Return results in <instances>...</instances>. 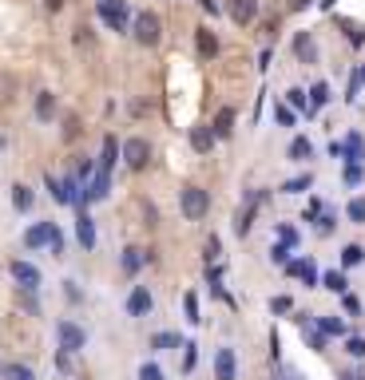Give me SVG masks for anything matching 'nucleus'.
<instances>
[{
    "instance_id": "nucleus-3",
    "label": "nucleus",
    "mask_w": 365,
    "mask_h": 380,
    "mask_svg": "<svg viewBox=\"0 0 365 380\" xmlns=\"http://www.w3.org/2000/svg\"><path fill=\"white\" fill-rule=\"evenodd\" d=\"M56 337H60V349H68V352L88 349V329H83L76 317H64L60 325H56Z\"/></svg>"
},
{
    "instance_id": "nucleus-5",
    "label": "nucleus",
    "mask_w": 365,
    "mask_h": 380,
    "mask_svg": "<svg viewBox=\"0 0 365 380\" xmlns=\"http://www.w3.org/2000/svg\"><path fill=\"white\" fill-rule=\"evenodd\" d=\"M262 202H266V190H250V194H246L243 210H238V218H234V234H238V238H246V234H250L254 214H258V206H262Z\"/></svg>"
},
{
    "instance_id": "nucleus-33",
    "label": "nucleus",
    "mask_w": 365,
    "mask_h": 380,
    "mask_svg": "<svg viewBox=\"0 0 365 380\" xmlns=\"http://www.w3.org/2000/svg\"><path fill=\"white\" fill-rule=\"evenodd\" d=\"M310 186H314V179H310V174H298V179L282 182V194H302V190H310Z\"/></svg>"
},
{
    "instance_id": "nucleus-38",
    "label": "nucleus",
    "mask_w": 365,
    "mask_h": 380,
    "mask_svg": "<svg viewBox=\"0 0 365 380\" xmlns=\"http://www.w3.org/2000/svg\"><path fill=\"white\" fill-rule=\"evenodd\" d=\"M310 103H314V107H325V103H330V88H325V83H314V88H310Z\"/></svg>"
},
{
    "instance_id": "nucleus-8",
    "label": "nucleus",
    "mask_w": 365,
    "mask_h": 380,
    "mask_svg": "<svg viewBox=\"0 0 365 380\" xmlns=\"http://www.w3.org/2000/svg\"><path fill=\"white\" fill-rule=\"evenodd\" d=\"M123 309H127V317H147V313L155 309V297L147 285H132V293H127V301H123Z\"/></svg>"
},
{
    "instance_id": "nucleus-7",
    "label": "nucleus",
    "mask_w": 365,
    "mask_h": 380,
    "mask_svg": "<svg viewBox=\"0 0 365 380\" xmlns=\"http://www.w3.org/2000/svg\"><path fill=\"white\" fill-rule=\"evenodd\" d=\"M120 150H123V162H127L132 170H143L147 162H151V143L139 139V135H135V139H127Z\"/></svg>"
},
{
    "instance_id": "nucleus-57",
    "label": "nucleus",
    "mask_w": 365,
    "mask_h": 380,
    "mask_svg": "<svg viewBox=\"0 0 365 380\" xmlns=\"http://www.w3.org/2000/svg\"><path fill=\"white\" fill-rule=\"evenodd\" d=\"M270 380H282V376H270Z\"/></svg>"
},
{
    "instance_id": "nucleus-24",
    "label": "nucleus",
    "mask_w": 365,
    "mask_h": 380,
    "mask_svg": "<svg viewBox=\"0 0 365 380\" xmlns=\"http://www.w3.org/2000/svg\"><path fill=\"white\" fill-rule=\"evenodd\" d=\"M115 159H120V143H115L112 135H108V139H103V159H100V170H103V174H112Z\"/></svg>"
},
{
    "instance_id": "nucleus-29",
    "label": "nucleus",
    "mask_w": 365,
    "mask_h": 380,
    "mask_svg": "<svg viewBox=\"0 0 365 380\" xmlns=\"http://www.w3.org/2000/svg\"><path fill=\"white\" fill-rule=\"evenodd\" d=\"M322 285H325L330 293H345V285H349V281H345L342 270H325V273H322Z\"/></svg>"
},
{
    "instance_id": "nucleus-15",
    "label": "nucleus",
    "mask_w": 365,
    "mask_h": 380,
    "mask_svg": "<svg viewBox=\"0 0 365 380\" xmlns=\"http://www.w3.org/2000/svg\"><path fill=\"white\" fill-rule=\"evenodd\" d=\"M195 48H199L203 60H214V56H219V36H214L211 28H195Z\"/></svg>"
},
{
    "instance_id": "nucleus-46",
    "label": "nucleus",
    "mask_w": 365,
    "mask_h": 380,
    "mask_svg": "<svg viewBox=\"0 0 365 380\" xmlns=\"http://www.w3.org/2000/svg\"><path fill=\"white\" fill-rule=\"evenodd\" d=\"M48 250H52V258H64V234H60V226L52 230V242H48Z\"/></svg>"
},
{
    "instance_id": "nucleus-6",
    "label": "nucleus",
    "mask_w": 365,
    "mask_h": 380,
    "mask_svg": "<svg viewBox=\"0 0 365 380\" xmlns=\"http://www.w3.org/2000/svg\"><path fill=\"white\" fill-rule=\"evenodd\" d=\"M282 270H286V278H298L302 285H310V290H318V281H322V273H318V266L310 258H290Z\"/></svg>"
},
{
    "instance_id": "nucleus-54",
    "label": "nucleus",
    "mask_w": 365,
    "mask_h": 380,
    "mask_svg": "<svg viewBox=\"0 0 365 380\" xmlns=\"http://www.w3.org/2000/svg\"><path fill=\"white\" fill-rule=\"evenodd\" d=\"M44 4H48V12H60L64 8V0H44Z\"/></svg>"
},
{
    "instance_id": "nucleus-18",
    "label": "nucleus",
    "mask_w": 365,
    "mask_h": 380,
    "mask_svg": "<svg viewBox=\"0 0 365 380\" xmlns=\"http://www.w3.org/2000/svg\"><path fill=\"white\" fill-rule=\"evenodd\" d=\"M171 349H182V337H179V333L163 329V333H155V337H151V352H171Z\"/></svg>"
},
{
    "instance_id": "nucleus-52",
    "label": "nucleus",
    "mask_w": 365,
    "mask_h": 380,
    "mask_svg": "<svg viewBox=\"0 0 365 380\" xmlns=\"http://www.w3.org/2000/svg\"><path fill=\"white\" fill-rule=\"evenodd\" d=\"M337 380H365V369H345L337 372Z\"/></svg>"
},
{
    "instance_id": "nucleus-11",
    "label": "nucleus",
    "mask_w": 365,
    "mask_h": 380,
    "mask_svg": "<svg viewBox=\"0 0 365 380\" xmlns=\"http://www.w3.org/2000/svg\"><path fill=\"white\" fill-rule=\"evenodd\" d=\"M52 230H56V222H32L28 230H24V250H36V254H40L44 246L52 242Z\"/></svg>"
},
{
    "instance_id": "nucleus-28",
    "label": "nucleus",
    "mask_w": 365,
    "mask_h": 380,
    "mask_svg": "<svg viewBox=\"0 0 365 380\" xmlns=\"http://www.w3.org/2000/svg\"><path fill=\"white\" fill-rule=\"evenodd\" d=\"M337 28L345 32V40H349V44H357V48L365 44V28H361V24H354V20H345V16H342V20H337Z\"/></svg>"
},
{
    "instance_id": "nucleus-12",
    "label": "nucleus",
    "mask_w": 365,
    "mask_h": 380,
    "mask_svg": "<svg viewBox=\"0 0 365 380\" xmlns=\"http://www.w3.org/2000/svg\"><path fill=\"white\" fill-rule=\"evenodd\" d=\"M226 12L234 24H250L258 16V0H226Z\"/></svg>"
},
{
    "instance_id": "nucleus-4",
    "label": "nucleus",
    "mask_w": 365,
    "mask_h": 380,
    "mask_svg": "<svg viewBox=\"0 0 365 380\" xmlns=\"http://www.w3.org/2000/svg\"><path fill=\"white\" fill-rule=\"evenodd\" d=\"M8 273H12V281L21 285L24 293H36L44 285V273H40V266H32V261H12L8 266Z\"/></svg>"
},
{
    "instance_id": "nucleus-21",
    "label": "nucleus",
    "mask_w": 365,
    "mask_h": 380,
    "mask_svg": "<svg viewBox=\"0 0 365 380\" xmlns=\"http://www.w3.org/2000/svg\"><path fill=\"white\" fill-rule=\"evenodd\" d=\"M12 206H16V214H28L32 210V186L16 182V186H12Z\"/></svg>"
},
{
    "instance_id": "nucleus-9",
    "label": "nucleus",
    "mask_w": 365,
    "mask_h": 380,
    "mask_svg": "<svg viewBox=\"0 0 365 380\" xmlns=\"http://www.w3.org/2000/svg\"><path fill=\"white\" fill-rule=\"evenodd\" d=\"M214 380H238V352L231 345L214 349Z\"/></svg>"
},
{
    "instance_id": "nucleus-36",
    "label": "nucleus",
    "mask_w": 365,
    "mask_h": 380,
    "mask_svg": "<svg viewBox=\"0 0 365 380\" xmlns=\"http://www.w3.org/2000/svg\"><path fill=\"white\" fill-rule=\"evenodd\" d=\"M345 352L354 360H365V337H345Z\"/></svg>"
},
{
    "instance_id": "nucleus-49",
    "label": "nucleus",
    "mask_w": 365,
    "mask_h": 380,
    "mask_svg": "<svg viewBox=\"0 0 365 380\" xmlns=\"http://www.w3.org/2000/svg\"><path fill=\"white\" fill-rule=\"evenodd\" d=\"M56 369H60V372H71V352H68V349L56 352Z\"/></svg>"
},
{
    "instance_id": "nucleus-47",
    "label": "nucleus",
    "mask_w": 365,
    "mask_h": 380,
    "mask_svg": "<svg viewBox=\"0 0 365 380\" xmlns=\"http://www.w3.org/2000/svg\"><path fill=\"white\" fill-rule=\"evenodd\" d=\"M76 135H80V119L68 115V119H64V139H76Z\"/></svg>"
},
{
    "instance_id": "nucleus-10",
    "label": "nucleus",
    "mask_w": 365,
    "mask_h": 380,
    "mask_svg": "<svg viewBox=\"0 0 365 380\" xmlns=\"http://www.w3.org/2000/svg\"><path fill=\"white\" fill-rule=\"evenodd\" d=\"M100 20L112 32L127 28V8H123V0H100Z\"/></svg>"
},
{
    "instance_id": "nucleus-58",
    "label": "nucleus",
    "mask_w": 365,
    "mask_h": 380,
    "mask_svg": "<svg viewBox=\"0 0 365 380\" xmlns=\"http://www.w3.org/2000/svg\"><path fill=\"white\" fill-rule=\"evenodd\" d=\"M0 372H4V364H0Z\"/></svg>"
},
{
    "instance_id": "nucleus-39",
    "label": "nucleus",
    "mask_w": 365,
    "mask_h": 380,
    "mask_svg": "<svg viewBox=\"0 0 365 380\" xmlns=\"http://www.w3.org/2000/svg\"><path fill=\"white\" fill-rule=\"evenodd\" d=\"M342 179H345V186H357V182L365 179V170H361V162H349V167H345V174H342Z\"/></svg>"
},
{
    "instance_id": "nucleus-53",
    "label": "nucleus",
    "mask_w": 365,
    "mask_h": 380,
    "mask_svg": "<svg viewBox=\"0 0 365 380\" xmlns=\"http://www.w3.org/2000/svg\"><path fill=\"white\" fill-rule=\"evenodd\" d=\"M314 0H290V12H302V8H310Z\"/></svg>"
},
{
    "instance_id": "nucleus-20",
    "label": "nucleus",
    "mask_w": 365,
    "mask_h": 380,
    "mask_svg": "<svg viewBox=\"0 0 365 380\" xmlns=\"http://www.w3.org/2000/svg\"><path fill=\"white\" fill-rule=\"evenodd\" d=\"M191 147L199 150V155H207V150L214 147V131L211 127H191Z\"/></svg>"
},
{
    "instance_id": "nucleus-41",
    "label": "nucleus",
    "mask_w": 365,
    "mask_h": 380,
    "mask_svg": "<svg viewBox=\"0 0 365 380\" xmlns=\"http://www.w3.org/2000/svg\"><path fill=\"white\" fill-rule=\"evenodd\" d=\"M139 380H167V376H163V369L155 360H147V364H139Z\"/></svg>"
},
{
    "instance_id": "nucleus-40",
    "label": "nucleus",
    "mask_w": 365,
    "mask_h": 380,
    "mask_svg": "<svg viewBox=\"0 0 365 380\" xmlns=\"http://www.w3.org/2000/svg\"><path fill=\"white\" fill-rule=\"evenodd\" d=\"M203 258H207V266H214V261L223 258V242H219V238H207V254H203Z\"/></svg>"
},
{
    "instance_id": "nucleus-42",
    "label": "nucleus",
    "mask_w": 365,
    "mask_h": 380,
    "mask_svg": "<svg viewBox=\"0 0 365 380\" xmlns=\"http://www.w3.org/2000/svg\"><path fill=\"white\" fill-rule=\"evenodd\" d=\"M270 261H274V266H286V261H290V246H286V242L270 246Z\"/></svg>"
},
{
    "instance_id": "nucleus-34",
    "label": "nucleus",
    "mask_w": 365,
    "mask_h": 380,
    "mask_svg": "<svg viewBox=\"0 0 365 380\" xmlns=\"http://www.w3.org/2000/svg\"><path fill=\"white\" fill-rule=\"evenodd\" d=\"M182 313H187L191 325H199V297L195 293H182Z\"/></svg>"
},
{
    "instance_id": "nucleus-1",
    "label": "nucleus",
    "mask_w": 365,
    "mask_h": 380,
    "mask_svg": "<svg viewBox=\"0 0 365 380\" xmlns=\"http://www.w3.org/2000/svg\"><path fill=\"white\" fill-rule=\"evenodd\" d=\"M207 210H211V194H207L203 186H182L179 190V214L187 222H203L207 218Z\"/></svg>"
},
{
    "instance_id": "nucleus-25",
    "label": "nucleus",
    "mask_w": 365,
    "mask_h": 380,
    "mask_svg": "<svg viewBox=\"0 0 365 380\" xmlns=\"http://www.w3.org/2000/svg\"><path fill=\"white\" fill-rule=\"evenodd\" d=\"M36 115H40L44 123L56 119V95H52V91H40V95H36Z\"/></svg>"
},
{
    "instance_id": "nucleus-26",
    "label": "nucleus",
    "mask_w": 365,
    "mask_h": 380,
    "mask_svg": "<svg viewBox=\"0 0 365 380\" xmlns=\"http://www.w3.org/2000/svg\"><path fill=\"white\" fill-rule=\"evenodd\" d=\"M314 230H318V238H330V234L337 230V214H334V210H322V214L314 218Z\"/></svg>"
},
{
    "instance_id": "nucleus-17",
    "label": "nucleus",
    "mask_w": 365,
    "mask_h": 380,
    "mask_svg": "<svg viewBox=\"0 0 365 380\" xmlns=\"http://www.w3.org/2000/svg\"><path fill=\"white\" fill-rule=\"evenodd\" d=\"M211 131H214V139H231V131H234V107L219 111V115H214V123H211Z\"/></svg>"
},
{
    "instance_id": "nucleus-37",
    "label": "nucleus",
    "mask_w": 365,
    "mask_h": 380,
    "mask_svg": "<svg viewBox=\"0 0 365 380\" xmlns=\"http://www.w3.org/2000/svg\"><path fill=\"white\" fill-rule=\"evenodd\" d=\"M278 242H286V246L294 250V246H298L302 238H298V230H294V226H286V222H278Z\"/></svg>"
},
{
    "instance_id": "nucleus-35",
    "label": "nucleus",
    "mask_w": 365,
    "mask_h": 380,
    "mask_svg": "<svg viewBox=\"0 0 365 380\" xmlns=\"http://www.w3.org/2000/svg\"><path fill=\"white\" fill-rule=\"evenodd\" d=\"M270 313H278V317H286V313H294V301L286 297V293H278V297H270Z\"/></svg>"
},
{
    "instance_id": "nucleus-56",
    "label": "nucleus",
    "mask_w": 365,
    "mask_h": 380,
    "mask_svg": "<svg viewBox=\"0 0 365 380\" xmlns=\"http://www.w3.org/2000/svg\"><path fill=\"white\" fill-rule=\"evenodd\" d=\"M357 80H361V83H365V68H361V76H357Z\"/></svg>"
},
{
    "instance_id": "nucleus-27",
    "label": "nucleus",
    "mask_w": 365,
    "mask_h": 380,
    "mask_svg": "<svg viewBox=\"0 0 365 380\" xmlns=\"http://www.w3.org/2000/svg\"><path fill=\"white\" fill-rule=\"evenodd\" d=\"M195 364H199V345H195V340H182V376H191Z\"/></svg>"
},
{
    "instance_id": "nucleus-45",
    "label": "nucleus",
    "mask_w": 365,
    "mask_h": 380,
    "mask_svg": "<svg viewBox=\"0 0 365 380\" xmlns=\"http://www.w3.org/2000/svg\"><path fill=\"white\" fill-rule=\"evenodd\" d=\"M342 305H345V313H349V317H361V301H357L354 293H342Z\"/></svg>"
},
{
    "instance_id": "nucleus-48",
    "label": "nucleus",
    "mask_w": 365,
    "mask_h": 380,
    "mask_svg": "<svg viewBox=\"0 0 365 380\" xmlns=\"http://www.w3.org/2000/svg\"><path fill=\"white\" fill-rule=\"evenodd\" d=\"M274 119L282 123V127H294V111H290V107H278V111H274Z\"/></svg>"
},
{
    "instance_id": "nucleus-55",
    "label": "nucleus",
    "mask_w": 365,
    "mask_h": 380,
    "mask_svg": "<svg viewBox=\"0 0 365 380\" xmlns=\"http://www.w3.org/2000/svg\"><path fill=\"white\" fill-rule=\"evenodd\" d=\"M282 376H286V380H302V372H298V369H286Z\"/></svg>"
},
{
    "instance_id": "nucleus-31",
    "label": "nucleus",
    "mask_w": 365,
    "mask_h": 380,
    "mask_svg": "<svg viewBox=\"0 0 365 380\" xmlns=\"http://www.w3.org/2000/svg\"><path fill=\"white\" fill-rule=\"evenodd\" d=\"M0 380H36V372H32L28 364H4Z\"/></svg>"
},
{
    "instance_id": "nucleus-22",
    "label": "nucleus",
    "mask_w": 365,
    "mask_h": 380,
    "mask_svg": "<svg viewBox=\"0 0 365 380\" xmlns=\"http://www.w3.org/2000/svg\"><path fill=\"white\" fill-rule=\"evenodd\" d=\"M361 261H365V246H357V242L342 246V270H354V266H361Z\"/></svg>"
},
{
    "instance_id": "nucleus-30",
    "label": "nucleus",
    "mask_w": 365,
    "mask_h": 380,
    "mask_svg": "<svg viewBox=\"0 0 365 380\" xmlns=\"http://www.w3.org/2000/svg\"><path fill=\"white\" fill-rule=\"evenodd\" d=\"M310 155H314V143H310V139H302V135H298V139L290 143V159H294V162H306V159H310Z\"/></svg>"
},
{
    "instance_id": "nucleus-13",
    "label": "nucleus",
    "mask_w": 365,
    "mask_h": 380,
    "mask_svg": "<svg viewBox=\"0 0 365 380\" xmlns=\"http://www.w3.org/2000/svg\"><path fill=\"white\" fill-rule=\"evenodd\" d=\"M143 261H151V258H147V250H139V246H127V250L120 254V270L127 273V278H135V273L143 270Z\"/></svg>"
},
{
    "instance_id": "nucleus-16",
    "label": "nucleus",
    "mask_w": 365,
    "mask_h": 380,
    "mask_svg": "<svg viewBox=\"0 0 365 380\" xmlns=\"http://www.w3.org/2000/svg\"><path fill=\"white\" fill-rule=\"evenodd\" d=\"M76 242H80L83 250H95V218H91V214H80V218H76Z\"/></svg>"
},
{
    "instance_id": "nucleus-14",
    "label": "nucleus",
    "mask_w": 365,
    "mask_h": 380,
    "mask_svg": "<svg viewBox=\"0 0 365 380\" xmlns=\"http://www.w3.org/2000/svg\"><path fill=\"white\" fill-rule=\"evenodd\" d=\"M294 56L302 64H318V44H314V32H298L294 36Z\"/></svg>"
},
{
    "instance_id": "nucleus-51",
    "label": "nucleus",
    "mask_w": 365,
    "mask_h": 380,
    "mask_svg": "<svg viewBox=\"0 0 365 380\" xmlns=\"http://www.w3.org/2000/svg\"><path fill=\"white\" fill-rule=\"evenodd\" d=\"M21 305H24L28 313H36V317H40V301H32V293H24V297H21Z\"/></svg>"
},
{
    "instance_id": "nucleus-43",
    "label": "nucleus",
    "mask_w": 365,
    "mask_h": 380,
    "mask_svg": "<svg viewBox=\"0 0 365 380\" xmlns=\"http://www.w3.org/2000/svg\"><path fill=\"white\" fill-rule=\"evenodd\" d=\"M64 301H71V305H80L83 301V290L76 285V281H64Z\"/></svg>"
},
{
    "instance_id": "nucleus-19",
    "label": "nucleus",
    "mask_w": 365,
    "mask_h": 380,
    "mask_svg": "<svg viewBox=\"0 0 365 380\" xmlns=\"http://www.w3.org/2000/svg\"><path fill=\"white\" fill-rule=\"evenodd\" d=\"M342 159H349V162L365 159V139H361V135H349V139L342 143Z\"/></svg>"
},
{
    "instance_id": "nucleus-50",
    "label": "nucleus",
    "mask_w": 365,
    "mask_h": 380,
    "mask_svg": "<svg viewBox=\"0 0 365 380\" xmlns=\"http://www.w3.org/2000/svg\"><path fill=\"white\" fill-rule=\"evenodd\" d=\"M286 100H290V107H306V91L302 88H290V95H286Z\"/></svg>"
},
{
    "instance_id": "nucleus-2",
    "label": "nucleus",
    "mask_w": 365,
    "mask_h": 380,
    "mask_svg": "<svg viewBox=\"0 0 365 380\" xmlns=\"http://www.w3.org/2000/svg\"><path fill=\"white\" fill-rule=\"evenodd\" d=\"M132 36L143 44V48H155V44L163 40V20H159V12H139L132 24Z\"/></svg>"
},
{
    "instance_id": "nucleus-32",
    "label": "nucleus",
    "mask_w": 365,
    "mask_h": 380,
    "mask_svg": "<svg viewBox=\"0 0 365 380\" xmlns=\"http://www.w3.org/2000/svg\"><path fill=\"white\" fill-rule=\"evenodd\" d=\"M345 218L354 222V226H365V198H349V206H345Z\"/></svg>"
},
{
    "instance_id": "nucleus-44",
    "label": "nucleus",
    "mask_w": 365,
    "mask_h": 380,
    "mask_svg": "<svg viewBox=\"0 0 365 380\" xmlns=\"http://www.w3.org/2000/svg\"><path fill=\"white\" fill-rule=\"evenodd\" d=\"M71 174H76V179H88V174H91V159H88V155H76V167H71Z\"/></svg>"
},
{
    "instance_id": "nucleus-23",
    "label": "nucleus",
    "mask_w": 365,
    "mask_h": 380,
    "mask_svg": "<svg viewBox=\"0 0 365 380\" xmlns=\"http://www.w3.org/2000/svg\"><path fill=\"white\" fill-rule=\"evenodd\" d=\"M314 325L325 333V337H345V321L342 317H325L322 313V317H314Z\"/></svg>"
}]
</instances>
